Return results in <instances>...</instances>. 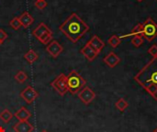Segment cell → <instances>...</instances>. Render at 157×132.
<instances>
[{
  "label": "cell",
  "instance_id": "obj_14",
  "mask_svg": "<svg viewBox=\"0 0 157 132\" xmlns=\"http://www.w3.org/2000/svg\"><path fill=\"white\" fill-rule=\"evenodd\" d=\"M18 19L21 23V26L25 28H29L33 22H34V18L28 12V11H25L23 12L19 17H18Z\"/></svg>",
  "mask_w": 157,
  "mask_h": 132
},
{
  "label": "cell",
  "instance_id": "obj_22",
  "mask_svg": "<svg viewBox=\"0 0 157 132\" xmlns=\"http://www.w3.org/2000/svg\"><path fill=\"white\" fill-rule=\"evenodd\" d=\"M115 106H116V107H117L120 111H124V110L128 107L129 104H128V102H127L124 98H120V99L116 102Z\"/></svg>",
  "mask_w": 157,
  "mask_h": 132
},
{
  "label": "cell",
  "instance_id": "obj_19",
  "mask_svg": "<svg viewBox=\"0 0 157 132\" xmlns=\"http://www.w3.org/2000/svg\"><path fill=\"white\" fill-rule=\"evenodd\" d=\"M121 37H119V36H117V35H113V36H111L109 39V40H108V43L112 47V48H117L120 44H121Z\"/></svg>",
  "mask_w": 157,
  "mask_h": 132
},
{
  "label": "cell",
  "instance_id": "obj_30",
  "mask_svg": "<svg viewBox=\"0 0 157 132\" xmlns=\"http://www.w3.org/2000/svg\"><path fill=\"white\" fill-rule=\"evenodd\" d=\"M41 132H48V131H47V130H42Z\"/></svg>",
  "mask_w": 157,
  "mask_h": 132
},
{
  "label": "cell",
  "instance_id": "obj_32",
  "mask_svg": "<svg viewBox=\"0 0 157 132\" xmlns=\"http://www.w3.org/2000/svg\"><path fill=\"white\" fill-rule=\"evenodd\" d=\"M36 1H37V0H36Z\"/></svg>",
  "mask_w": 157,
  "mask_h": 132
},
{
  "label": "cell",
  "instance_id": "obj_31",
  "mask_svg": "<svg viewBox=\"0 0 157 132\" xmlns=\"http://www.w3.org/2000/svg\"><path fill=\"white\" fill-rule=\"evenodd\" d=\"M1 44H2V42H1V41H0V45H1Z\"/></svg>",
  "mask_w": 157,
  "mask_h": 132
},
{
  "label": "cell",
  "instance_id": "obj_6",
  "mask_svg": "<svg viewBox=\"0 0 157 132\" xmlns=\"http://www.w3.org/2000/svg\"><path fill=\"white\" fill-rule=\"evenodd\" d=\"M20 97L29 105L32 104L38 97H39V93L31 86H27L21 93H20Z\"/></svg>",
  "mask_w": 157,
  "mask_h": 132
},
{
  "label": "cell",
  "instance_id": "obj_17",
  "mask_svg": "<svg viewBox=\"0 0 157 132\" xmlns=\"http://www.w3.org/2000/svg\"><path fill=\"white\" fill-rule=\"evenodd\" d=\"M12 119H13V115H12V113L8 109H4L0 113V119L4 123H9Z\"/></svg>",
  "mask_w": 157,
  "mask_h": 132
},
{
  "label": "cell",
  "instance_id": "obj_8",
  "mask_svg": "<svg viewBox=\"0 0 157 132\" xmlns=\"http://www.w3.org/2000/svg\"><path fill=\"white\" fill-rule=\"evenodd\" d=\"M46 51L54 59L59 57V55L63 52V46L57 41V40H52L47 46H46Z\"/></svg>",
  "mask_w": 157,
  "mask_h": 132
},
{
  "label": "cell",
  "instance_id": "obj_15",
  "mask_svg": "<svg viewBox=\"0 0 157 132\" xmlns=\"http://www.w3.org/2000/svg\"><path fill=\"white\" fill-rule=\"evenodd\" d=\"M50 30H51V29L49 28V27H48L45 23L41 22V23L39 24L38 27H36V28L33 29L32 35L38 40L41 35H43L44 33H46V32H48V31H50Z\"/></svg>",
  "mask_w": 157,
  "mask_h": 132
},
{
  "label": "cell",
  "instance_id": "obj_29",
  "mask_svg": "<svg viewBox=\"0 0 157 132\" xmlns=\"http://www.w3.org/2000/svg\"><path fill=\"white\" fill-rule=\"evenodd\" d=\"M137 1H138V2H142L143 0H137Z\"/></svg>",
  "mask_w": 157,
  "mask_h": 132
},
{
  "label": "cell",
  "instance_id": "obj_2",
  "mask_svg": "<svg viewBox=\"0 0 157 132\" xmlns=\"http://www.w3.org/2000/svg\"><path fill=\"white\" fill-rule=\"evenodd\" d=\"M59 29L72 42L76 43L89 30V26L76 13H72L66 20L61 24Z\"/></svg>",
  "mask_w": 157,
  "mask_h": 132
},
{
  "label": "cell",
  "instance_id": "obj_3",
  "mask_svg": "<svg viewBox=\"0 0 157 132\" xmlns=\"http://www.w3.org/2000/svg\"><path fill=\"white\" fill-rule=\"evenodd\" d=\"M66 81L68 92H70L72 95L78 94L86 84V81L75 70L70 72V74L66 76Z\"/></svg>",
  "mask_w": 157,
  "mask_h": 132
},
{
  "label": "cell",
  "instance_id": "obj_25",
  "mask_svg": "<svg viewBox=\"0 0 157 132\" xmlns=\"http://www.w3.org/2000/svg\"><path fill=\"white\" fill-rule=\"evenodd\" d=\"M47 2L45 1V0H37V1H35V3H34V6L38 8V9H44L46 6H47Z\"/></svg>",
  "mask_w": 157,
  "mask_h": 132
},
{
  "label": "cell",
  "instance_id": "obj_5",
  "mask_svg": "<svg viewBox=\"0 0 157 132\" xmlns=\"http://www.w3.org/2000/svg\"><path fill=\"white\" fill-rule=\"evenodd\" d=\"M51 85L54 88V90L62 96H63L68 92L67 87V81H66V75L63 74H61L58 75L52 83Z\"/></svg>",
  "mask_w": 157,
  "mask_h": 132
},
{
  "label": "cell",
  "instance_id": "obj_1",
  "mask_svg": "<svg viewBox=\"0 0 157 132\" xmlns=\"http://www.w3.org/2000/svg\"><path fill=\"white\" fill-rule=\"evenodd\" d=\"M134 80L154 98L157 100V57L148 63L134 76Z\"/></svg>",
  "mask_w": 157,
  "mask_h": 132
},
{
  "label": "cell",
  "instance_id": "obj_4",
  "mask_svg": "<svg viewBox=\"0 0 157 132\" xmlns=\"http://www.w3.org/2000/svg\"><path fill=\"white\" fill-rule=\"evenodd\" d=\"M143 24V34L146 40L152 41L157 37V24L152 17H148Z\"/></svg>",
  "mask_w": 157,
  "mask_h": 132
},
{
  "label": "cell",
  "instance_id": "obj_24",
  "mask_svg": "<svg viewBox=\"0 0 157 132\" xmlns=\"http://www.w3.org/2000/svg\"><path fill=\"white\" fill-rule=\"evenodd\" d=\"M9 25H10V27L12 28H14V29H18L20 27H21V23H20V21H19V19H18V17H14V18H12L11 20H10V22H9Z\"/></svg>",
  "mask_w": 157,
  "mask_h": 132
},
{
  "label": "cell",
  "instance_id": "obj_11",
  "mask_svg": "<svg viewBox=\"0 0 157 132\" xmlns=\"http://www.w3.org/2000/svg\"><path fill=\"white\" fill-rule=\"evenodd\" d=\"M103 62L110 68H114L115 66H117L120 62H121V59L120 57L113 51L109 52L104 59H103Z\"/></svg>",
  "mask_w": 157,
  "mask_h": 132
},
{
  "label": "cell",
  "instance_id": "obj_10",
  "mask_svg": "<svg viewBox=\"0 0 157 132\" xmlns=\"http://www.w3.org/2000/svg\"><path fill=\"white\" fill-rule=\"evenodd\" d=\"M13 130L15 132H33L34 127L29 121H18L13 126Z\"/></svg>",
  "mask_w": 157,
  "mask_h": 132
},
{
  "label": "cell",
  "instance_id": "obj_20",
  "mask_svg": "<svg viewBox=\"0 0 157 132\" xmlns=\"http://www.w3.org/2000/svg\"><path fill=\"white\" fill-rule=\"evenodd\" d=\"M14 78H15V80H16L17 83L23 84V83L28 79V75L26 74L25 72H23V71H18V72L15 74Z\"/></svg>",
  "mask_w": 157,
  "mask_h": 132
},
{
  "label": "cell",
  "instance_id": "obj_16",
  "mask_svg": "<svg viewBox=\"0 0 157 132\" xmlns=\"http://www.w3.org/2000/svg\"><path fill=\"white\" fill-rule=\"evenodd\" d=\"M38 58H39L38 53H37L35 51H33V50H29V51H27V52L24 54V59H25L29 64L34 63V62L38 60Z\"/></svg>",
  "mask_w": 157,
  "mask_h": 132
},
{
  "label": "cell",
  "instance_id": "obj_26",
  "mask_svg": "<svg viewBox=\"0 0 157 132\" xmlns=\"http://www.w3.org/2000/svg\"><path fill=\"white\" fill-rule=\"evenodd\" d=\"M148 53L151 54L154 57H157V45H153L149 48L148 50Z\"/></svg>",
  "mask_w": 157,
  "mask_h": 132
},
{
  "label": "cell",
  "instance_id": "obj_33",
  "mask_svg": "<svg viewBox=\"0 0 157 132\" xmlns=\"http://www.w3.org/2000/svg\"><path fill=\"white\" fill-rule=\"evenodd\" d=\"M156 1H157V0H156Z\"/></svg>",
  "mask_w": 157,
  "mask_h": 132
},
{
  "label": "cell",
  "instance_id": "obj_7",
  "mask_svg": "<svg viewBox=\"0 0 157 132\" xmlns=\"http://www.w3.org/2000/svg\"><path fill=\"white\" fill-rule=\"evenodd\" d=\"M78 98L85 104L89 105L95 98H96V93L88 86H85L79 93H78Z\"/></svg>",
  "mask_w": 157,
  "mask_h": 132
},
{
  "label": "cell",
  "instance_id": "obj_21",
  "mask_svg": "<svg viewBox=\"0 0 157 132\" xmlns=\"http://www.w3.org/2000/svg\"><path fill=\"white\" fill-rule=\"evenodd\" d=\"M143 34V24L142 23H139L137 24L132 30L131 34L128 35L130 37H134V36H142Z\"/></svg>",
  "mask_w": 157,
  "mask_h": 132
},
{
  "label": "cell",
  "instance_id": "obj_27",
  "mask_svg": "<svg viewBox=\"0 0 157 132\" xmlns=\"http://www.w3.org/2000/svg\"><path fill=\"white\" fill-rule=\"evenodd\" d=\"M6 39H7V34L5 32L4 29H1V28H0V41L3 43Z\"/></svg>",
  "mask_w": 157,
  "mask_h": 132
},
{
  "label": "cell",
  "instance_id": "obj_18",
  "mask_svg": "<svg viewBox=\"0 0 157 132\" xmlns=\"http://www.w3.org/2000/svg\"><path fill=\"white\" fill-rule=\"evenodd\" d=\"M52 30H50V31L44 33L43 35H41V36L38 39V40L40 41L42 44H47V45L52 41Z\"/></svg>",
  "mask_w": 157,
  "mask_h": 132
},
{
  "label": "cell",
  "instance_id": "obj_28",
  "mask_svg": "<svg viewBox=\"0 0 157 132\" xmlns=\"http://www.w3.org/2000/svg\"><path fill=\"white\" fill-rule=\"evenodd\" d=\"M153 132H157V128H156V129H155V130H154V131H153Z\"/></svg>",
  "mask_w": 157,
  "mask_h": 132
},
{
  "label": "cell",
  "instance_id": "obj_9",
  "mask_svg": "<svg viewBox=\"0 0 157 132\" xmlns=\"http://www.w3.org/2000/svg\"><path fill=\"white\" fill-rule=\"evenodd\" d=\"M89 45H90V47L98 54L102 50H103V48L105 47V43H104V41L98 37V36H97V35H94L91 39H90V40L87 42Z\"/></svg>",
  "mask_w": 157,
  "mask_h": 132
},
{
  "label": "cell",
  "instance_id": "obj_13",
  "mask_svg": "<svg viewBox=\"0 0 157 132\" xmlns=\"http://www.w3.org/2000/svg\"><path fill=\"white\" fill-rule=\"evenodd\" d=\"M14 117L17 119L18 121H28L31 118V113L27 107H22L14 114Z\"/></svg>",
  "mask_w": 157,
  "mask_h": 132
},
{
  "label": "cell",
  "instance_id": "obj_23",
  "mask_svg": "<svg viewBox=\"0 0 157 132\" xmlns=\"http://www.w3.org/2000/svg\"><path fill=\"white\" fill-rule=\"evenodd\" d=\"M131 42L134 47L139 48L144 44V39H143L142 36H134V37H132Z\"/></svg>",
  "mask_w": 157,
  "mask_h": 132
},
{
  "label": "cell",
  "instance_id": "obj_12",
  "mask_svg": "<svg viewBox=\"0 0 157 132\" xmlns=\"http://www.w3.org/2000/svg\"><path fill=\"white\" fill-rule=\"evenodd\" d=\"M81 53L87 59V61H89V62H93L96 58H97V56H98V53L90 47V45L88 44V43H86L82 49H81Z\"/></svg>",
  "mask_w": 157,
  "mask_h": 132
}]
</instances>
